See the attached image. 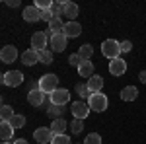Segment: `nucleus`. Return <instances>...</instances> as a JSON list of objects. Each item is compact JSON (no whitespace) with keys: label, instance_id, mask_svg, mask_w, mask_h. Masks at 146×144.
Segmentation results:
<instances>
[{"label":"nucleus","instance_id":"nucleus-1","mask_svg":"<svg viewBox=\"0 0 146 144\" xmlns=\"http://www.w3.org/2000/svg\"><path fill=\"white\" fill-rule=\"evenodd\" d=\"M88 105H90L92 111H96V113H101V111L107 109V105H109V100H107V96L105 94H90V98H88Z\"/></svg>","mask_w":146,"mask_h":144},{"label":"nucleus","instance_id":"nucleus-2","mask_svg":"<svg viewBox=\"0 0 146 144\" xmlns=\"http://www.w3.org/2000/svg\"><path fill=\"white\" fill-rule=\"evenodd\" d=\"M39 90L43 92V94H53L58 90V76L56 74H43V76L39 78Z\"/></svg>","mask_w":146,"mask_h":144},{"label":"nucleus","instance_id":"nucleus-3","mask_svg":"<svg viewBox=\"0 0 146 144\" xmlns=\"http://www.w3.org/2000/svg\"><path fill=\"white\" fill-rule=\"evenodd\" d=\"M101 53L103 56H107V58H119L121 55V43L119 41H115V39H105L103 43H101Z\"/></svg>","mask_w":146,"mask_h":144},{"label":"nucleus","instance_id":"nucleus-4","mask_svg":"<svg viewBox=\"0 0 146 144\" xmlns=\"http://www.w3.org/2000/svg\"><path fill=\"white\" fill-rule=\"evenodd\" d=\"M22 82H23L22 70H10V72H6V74L2 76V84H4V86H10V88L20 86Z\"/></svg>","mask_w":146,"mask_h":144},{"label":"nucleus","instance_id":"nucleus-5","mask_svg":"<svg viewBox=\"0 0 146 144\" xmlns=\"http://www.w3.org/2000/svg\"><path fill=\"white\" fill-rule=\"evenodd\" d=\"M70 111H72V117L74 119H86L88 115H90V105L88 103H84V101H74L72 105H70Z\"/></svg>","mask_w":146,"mask_h":144},{"label":"nucleus","instance_id":"nucleus-6","mask_svg":"<svg viewBox=\"0 0 146 144\" xmlns=\"http://www.w3.org/2000/svg\"><path fill=\"white\" fill-rule=\"evenodd\" d=\"M68 101H70V92L66 88H58L56 92L51 94V103H55V105H66Z\"/></svg>","mask_w":146,"mask_h":144},{"label":"nucleus","instance_id":"nucleus-7","mask_svg":"<svg viewBox=\"0 0 146 144\" xmlns=\"http://www.w3.org/2000/svg\"><path fill=\"white\" fill-rule=\"evenodd\" d=\"M18 58V49L14 47V45H6V47H2V51H0V60L4 62V64H10Z\"/></svg>","mask_w":146,"mask_h":144},{"label":"nucleus","instance_id":"nucleus-8","mask_svg":"<svg viewBox=\"0 0 146 144\" xmlns=\"http://www.w3.org/2000/svg\"><path fill=\"white\" fill-rule=\"evenodd\" d=\"M47 41H49V37L45 35V31H35L31 35V49H35V51H45Z\"/></svg>","mask_w":146,"mask_h":144},{"label":"nucleus","instance_id":"nucleus-9","mask_svg":"<svg viewBox=\"0 0 146 144\" xmlns=\"http://www.w3.org/2000/svg\"><path fill=\"white\" fill-rule=\"evenodd\" d=\"M51 49L55 51V53H62L64 49H66V41H68V37L64 33H56V35H53L51 39Z\"/></svg>","mask_w":146,"mask_h":144},{"label":"nucleus","instance_id":"nucleus-10","mask_svg":"<svg viewBox=\"0 0 146 144\" xmlns=\"http://www.w3.org/2000/svg\"><path fill=\"white\" fill-rule=\"evenodd\" d=\"M33 138L39 144H51L53 138H55V134H53L51 129H43V127H41V129H37V131L33 133Z\"/></svg>","mask_w":146,"mask_h":144},{"label":"nucleus","instance_id":"nucleus-11","mask_svg":"<svg viewBox=\"0 0 146 144\" xmlns=\"http://www.w3.org/2000/svg\"><path fill=\"white\" fill-rule=\"evenodd\" d=\"M109 72H111L113 76H123L125 72H127V62H125L123 58H113L111 62H109Z\"/></svg>","mask_w":146,"mask_h":144},{"label":"nucleus","instance_id":"nucleus-12","mask_svg":"<svg viewBox=\"0 0 146 144\" xmlns=\"http://www.w3.org/2000/svg\"><path fill=\"white\" fill-rule=\"evenodd\" d=\"M27 101H29V105H33V107H41V105L45 103V94H43L41 90H31V92L27 94Z\"/></svg>","mask_w":146,"mask_h":144},{"label":"nucleus","instance_id":"nucleus-13","mask_svg":"<svg viewBox=\"0 0 146 144\" xmlns=\"http://www.w3.org/2000/svg\"><path fill=\"white\" fill-rule=\"evenodd\" d=\"M23 20L25 22H29V23H35V22H39L41 20V10L39 8H35V6H27L25 10H23Z\"/></svg>","mask_w":146,"mask_h":144},{"label":"nucleus","instance_id":"nucleus-14","mask_svg":"<svg viewBox=\"0 0 146 144\" xmlns=\"http://www.w3.org/2000/svg\"><path fill=\"white\" fill-rule=\"evenodd\" d=\"M22 62L25 66H33L39 62V51H35V49H27L25 53L22 55Z\"/></svg>","mask_w":146,"mask_h":144},{"label":"nucleus","instance_id":"nucleus-15","mask_svg":"<svg viewBox=\"0 0 146 144\" xmlns=\"http://www.w3.org/2000/svg\"><path fill=\"white\" fill-rule=\"evenodd\" d=\"M60 4H62V16L70 18V22H74V18L78 16L80 8L74 4V2H60Z\"/></svg>","mask_w":146,"mask_h":144},{"label":"nucleus","instance_id":"nucleus-16","mask_svg":"<svg viewBox=\"0 0 146 144\" xmlns=\"http://www.w3.org/2000/svg\"><path fill=\"white\" fill-rule=\"evenodd\" d=\"M62 33L66 35L68 39H74V37H78L80 33H82V25H80L78 22H68L66 25H64V31Z\"/></svg>","mask_w":146,"mask_h":144},{"label":"nucleus","instance_id":"nucleus-17","mask_svg":"<svg viewBox=\"0 0 146 144\" xmlns=\"http://www.w3.org/2000/svg\"><path fill=\"white\" fill-rule=\"evenodd\" d=\"M14 127H12V123L10 121H2L0 123V138L4 140V142H8L12 136H14Z\"/></svg>","mask_w":146,"mask_h":144},{"label":"nucleus","instance_id":"nucleus-18","mask_svg":"<svg viewBox=\"0 0 146 144\" xmlns=\"http://www.w3.org/2000/svg\"><path fill=\"white\" fill-rule=\"evenodd\" d=\"M86 84H88L90 94H98V92H101V88H103V78L98 76V74H94V76H92Z\"/></svg>","mask_w":146,"mask_h":144},{"label":"nucleus","instance_id":"nucleus-19","mask_svg":"<svg viewBox=\"0 0 146 144\" xmlns=\"http://www.w3.org/2000/svg\"><path fill=\"white\" fill-rule=\"evenodd\" d=\"M136 98H138L136 86H125V88L121 90V100L123 101H135Z\"/></svg>","mask_w":146,"mask_h":144},{"label":"nucleus","instance_id":"nucleus-20","mask_svg":"<svg viewBox=\"0 0 146 144\" xmlns=\"http://www.w3.org/2000/svg\"><path fill=\"white\" fill-rule=\"evenodd\" d=\"M68 123L60 117V119H55V121L51 123V131H53V134H64V131H66Z\"/></svg>","mask_w":146,"mask_h":144},{"label":"nucleus","instance_id":"nucleus-21","mask_svg":"<svg viewBox=\"0 0 146 144\" xmlns=\"http://www.w3.org/2000/svg\"><path fill=\"white\" fill-rule=\"evenodd\" d=\"M78 74L82 78H92L94 76V64H92L90 60H84V62L78 66Z\"/></svg>","mask_w":146,"mask_h":144},{"label":"nucleus","instance_id":"nucleus-22","mask_svg":"<svg viewBox=\"0 0 146 144\" xmlns=\"http://www.w3.org/2000/svg\"><path fill=\"white\" fill-rule=\"evenodd\" d=\"M47 113H49L51 117H55V119H60V117H62V113H64V107H62V105H55V103H49Z\"/></svg>","mask_w":146,"mask_h":144},{"label":"nucleus","instance_id":"nucleus-23","mask_svg":"<svg viewBox=\"0 0 146 144\" xmlns=\"http://www.w3.org/2000/svg\"><path fill=\"white\" fill-rule=\"evenodd\" d=\"M14 115H16V113H14V109H12L10 105L4 103V105L0 107V121H10Z\"/></svg>","mask_w":146,"mask_h":144},{"label":"nucleus","instance_id":"nucleus-24","mask_svg":"<svg viewBox=\"0 0 146 144\" xmlns=\"http://www.w3.org/2000/svg\"><path fill=\"white\" fill-rule=\"evenodd\" d=\"M78 55L84 58V60H90L92 55H94V47H92L90 43H86V45H82L80 47V51H78Z\"/></svg>","mask_w":146,"mask_h":144},{"label":"nucleus","instance_id":"nucleus-25","mask_svg":"<svg viewBox=\"0 0 146 144\" xmlns=\"http://www.w3.org/2000/svg\"><path fill=\"white\" fill-rule=\"evenodd\" d=\"M39 62L43 64H51L53 62V51H39Z\"/></svg>","mask_w":146,"mask_h":144},{"label":"nucleus","instance_id":"nucleus-26","mask_svg":"<svg viewBox=\"0 0 146 144\" xmlns=\"http://www.w3.org/2000/svg\"><path fill=\"white\" fill-rule=\"evenodd\" d=\"M68 127H70V131H72L74 134H80V133H82V129H84V121H82V119H74Z\"/></svg>","mask_w":146,"mask_h":144},{"label":"nucleus","instance_id":"nucleus-27","mask_svg":"<svg viewBox=\"0 0 146 144\" xmlns=\"http://www.w3.org/2000/svg\"><path fill=\"white\" fill-rule=\"evenodd\" d=\"M10 123H12L14 129H22L23 125H25V117H23V115H14L10 119Z\"/></svg>","mask_w":146,"mask_h":144},{"label":"nucleus","instance_id":"nucleus-28","mask_svg":"<svg viewBox=\"0 0 146 144\" xmlns=\"http://www.w3.org/2000/svg\"><path fill=\"white\" fill-rule=\"evenodd\" d=\"M84 144H101V136L98 133H90L88 136H86Z\"/></svg>","mask_w":146,"mask_h":144},{"label":"nucleus","instance_id":"nucleus-29","mask_svg":"<svg viewBox=\"0 0 146 144\" xmlns=\"http://www.w3.org/2000/svg\"><path fill=\"white\" fill-rule=\"evenodd\" d=\"M76 94L80 98H90V90H88V84H78L76 86Z\"/></svg>","mask_w":146,"mask_h":144},{"label":"nucleus","instance_id":"nucleus-30","mask_svg":"<svg viewBox=\"0 0 146 144\" xmlns=\"http://www.w3.org/2000/svg\"><path fill=\"white\" fill-rule=\"evenodd\" d=\"M51 144H70V136L68 134H55Z\"/></svg>","mask_w":146,"mask_h":144},{"label":"nucleus","instance_id":"nucleus-31","mask_svg":"<svg viewBox=\"0 0 146 144\" xmlns=\"http://www.w3.org/2000/svg\"><path fill=\"white\" fill-rule=\"evenodd\" d=\"M33 6H35V8H39V10L43 12V10H49V8L53 6V2H51V0H35Z\"/></svg>","mask_w":146,"mask_h":144},{"label":"nucleus","instance_id":"nucleus-32","mask_svg":"<svg viewBox=\"0 0 146 144\" xmlns=\"http://www.w3.org/2000/svg\"><path fill=\"white\" fill-rule=\"evenodd\" d=\"M68 62H70L72 66H80V64L84 62V58H82V56L76 53V55H70V56H68Z\"/></svg>","mask_w":146,"mask_h":144},{"label":"nucleus","instance_id":"nucleus-33","mask_svg":"<svg viewBox=\"0 0 146 144\" xmlns=\"http://www.w3.org/2000/svg\"><path fill=\"white\" fill-rule=\"evenodd\" d=\"M51 12H53V16H55V18H60V16H62V4H55V2H53Z\"/></svg>","mask_w":146,"mask_h":144},{"label":"nucleus","instance_id":"nucleus-34","mask_svg":"<svg viewBox=\"0 0 146 144\" xmlns=\"http://www.w3.org/2000/svg\"><path fill=\"white\" fill-rule=\"evenodd\" d=\"M133 51V43L131 41H123L121 43V53H131Z\"/></svg>","mask_w":146,"mask_h":144},{"label":"nucleus","instance_id":"nucleus-35","mask_svg":"<svg viewBox=\"0 0 146 144\" xmlns=\"http://www.w3.org/2000/svg\"><path fill=\"white\" fill-rule=\"evenodd\" d=\"M6 4H8V6H12V8H16V6H20V0H8Z\"/></svg>","mask_w":146,"mask_h":144},{"label":"nucleus","instance_id":"nucleus-36","mask_svg":"<svg viewBox=\"0 0 146 144\" xmlns=\"http://www.w3.org/2000/svg\"><path fill=\"white\" fill-rule=\"evenodd\" d=\"M140 82H142V84H146V70H142V72H140Z\"/></svg>","mask_w":146,"mask_h":144},{"label":"nucleus","instance_id":"nucleus-37","mask_svg":"<svg viewBox=\"0 0 146 144\" xmlns=\"http://www.w3.org/2000/svg\"><path fill=\"white\" fill-rule=\"evenodd\" d=\"M12 144H27V140L25 138H18V140H14Z\"/></svg>","mask_w":146,"mask_h":144},{"label":"nucleus","instance_id":"nucleus-38","mask_svg":"<svg viewBox=\"0 0 146 144\" xmlns=\"http://www.w3.org/2000/svg\"><path fill=\"white\" fill-rule=\"evenodd\" d=\"M2 144H10V142H2Z\"/></svg>","mask_w":146,"mask_h":144}]
</instances>
